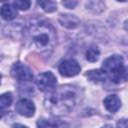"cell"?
<instances>
[{"instance_id":"8992f818","label":"cell","mask_w":128,"mask_h":128,"mask_svg":"<svg viewBox=\"0 0 128 128\" xmlns=\"http://www.w3.org/2000/svg\"><path fill=\"white\" fill-rule=\"evenodd\" d=\"M11 75L18 81H31L33 79L32 70L22 62H15L12 65Z\"/></svg>"},{"instance_id":"9c48e42d","label":"cell","mask_w":128,"mask_h":128,"mask_svg":"<svg viewBox=\"0 0 128 128\" xmlns=\"http://www.w3.org/2000/svg\"><path fill=\"white\" fill-rule=\"evenodd\" d=\"M61 26L68 29H75L80 25V20L72 14H61L58 18Z\"/></svg>"},{"instance_id":"277c9868","label":"cell","mask_w":128,"mask_h":128,"mask_svg":"<svg viewBox=\"0 0 128 128\" xmlns=\"http://www.w3.org/2000/svg\"><path fill=\"white\" fill-rule=\"evenodd\" d=\"M35 83L40 91L49 93L56 88L57 78L51 71H46V72L39 74L36 77Z\"/></svg>"},{"instance_id":"e0dca14e","label":"cell","mask_w":128,"mask_h":128,"mask_svg":"<svg viewBox=\"0 0 128 128\" xmlns=\"http://www.w3.org/2000/svg\"><path fill=\"white\" fill-rule=\"evenodd\" d=\"M14 5V7L16 9H20V10H27L30 5H31V2L30 1H27V0H22V1H15L12 3Z\"/></svg>"},{"instance_id":"6da1fadb","label":"cell","mask_w":128,"mask_h":128,"mask_svg":"<svg viewBox=\"0 0 128 128\" xmlns=\"http://www.w3.org/2000/svg\"><path fill=\"white\" fill-rule=\"evenodd\" d=\"M80 100L79 89L73 85H61L47 94L44 107L54 116L69 114L74 110Z\"/></svg>"},{"instance_id":"5b68a950","label":"cell","mask_w":128,"mask_h":128,"mask_svg":"<svg viewBox=\"0 0 128 128\" xmlns=\"http://www.w3.org/2000/svg\"><path fill=\"white\" fill-rule=\"evenodd\" d=\"M58 71L62 76L73 77L80 73L81 67L79 63L74 59H65L60 62L58 66Z\"/></svg>"},{"instance_id":"7402d4cb","label":"cell","mask_w":128,"mask_h":128,"mask_svg":"<svg viewBox=\"0 0 128 128\" xmlns=\"http://www.w3.org/2000/svg\"><path fill=\"white\" fill-rule=\"evenodd\" d=\"M1 77H2V76H1V74H0V84H1Z\"/></svg>"},{"instance_id":"7a4b0ae2","label":"cell","mask_w":128,"mask_h":128,"mask_svg":"<svg viewBox=\"0 0 128 128\" xmlns=\"http://www.w3.org/2000/svg\"><path fill=\"white\" fill-rule=\"evenodd\" d=\"M25 32L32 44L42 53H50L56 45V30L50 22L44 19L31 21Z\"/></svg>"},{"instance_id":"30bf717a","label":"cell","mask_w":128,"mask_h":128,"mask_svg":"<svg viewBox=\"0 0 128 128\" xmlns=\"http://www.w3.org/2000/svg\"><path fill=\"white\" fill-rule=\"evenodd\" d=\"M103 104L107 111L115 113L121 107V100L117 95H108L104 98Z\"/></svg>"},{"instance_id":"8fae6325","label":"cell","mask_w":128,"mask_h":128,"mask_svg":"<svg viewBox=\"0 0 128 128\" xmlns=\"http://www.w3.org/2000/svg\"><path fill=\"white\" fill-rule=\"evenodd\" d=\"M17 9L12 3H4L0 8V16L6 21H11L15 19L17 17Z\"/></svg>"},{"instance_id":"ba28073f","label":"cell","mask_w":128,"mask_h":128,"mask_svg":"<svg viewBox=\"0 0 128 128\" xmlns=\"http://www.w3.org/2000/svg\"><path fill=\"white\" fill-rule=\"evenodd\" d=\"M86 77L88 78V80L90 82H92L94 84H104L108 79L107 73L102 68L88 71L86 73Z\"/></svg>"},{"instance_id":"ffe728a7","label":"cell","mask_w":128,"mask_h":128,"mask_svg":"<svg viewBox=\"0 0 128 128\" xmlns=\"http://www.w3.org/2000/svg\"><path fill=\"white\" fill-rule=\"evenodd\" d=\"M12 128H28V127L25 126V125H23V124H19V123H17V124H14V125L12 126Z\"/></svg>"},{"instance_id":"2e32d148","label":"cell","mask_w":128,"mask_h":128,"mask_svg":"<svg viewBox=\"0 0 128 128\" xmlns=\"http://www.w3.org/2000/svg\"><path fill=\"white\" fill-rule=\"evenodd\" d=\"M38 5L47 13H52L57 10V4L54 1H40Z\"/></svg>"},{"instance_id":"52a82bcc","label":"cell","mask_w":128,"mask_h":128,"mask_svg":"<svg viewBox=\"0 0 128 128\" xmlns=\"http://www.w3.org/2000/svg\"><path fill=\"white\" fill-rule=\"evenodd\" d=\"M16 112L24 117H32L35 113V105L29 99H20L15 105Z\"/></svg>"},{"instance_id":"3957f363","label":"cell","mask_w":128,"mask_h":128,"mask_svg":"<svg viewBox=\"0 0 128 128\" xmlns=\"http://www.w3.org/2000/svg\"><path fill=\"white\" fill-rule=\"evenodd\" d=\"M102 69L105 70L108 78L115 84H120L127 80V69L121 55L115 54L106 58L103 61Z\"/></svg>"},{"instance_id":"9a60e30c","label":"cell","mask_w":128,"mask_h":128,"mask_svg":"<svg viewBox=\"0 0 128 128\" xmlns=\"http://www.w3.org/2000/svg\"><path fill=\"white\" fill-rule=\"evenodd\" d=\"M100 57V50L96 46H91L86 51V59L90 62H96Z\"/></svg>"},{"instance_id":"44dd1931","label":"cell","mask_w":128,"mask_h":128,"mask_svg":"<svg viewBox=\"0 0 128 128\" xmlns=\"http://www.w3.org/2000/svg\"><path fill=\"white\" fill-rule=\"evenodd\" d=\"M101 128H114V127H113V125H111V124H106V125L102 126Z\"/></svg>"},{"instance_id":"d6986e66","label":"cell","mask_w":128,"mask_h":128,"mask_svg":"<svg viewBox=\"0 0 128 128\" xmlns=\"http://www.w3.org/2000/svg\"><path fill=\"white\" fill-rule=\"evenodd\" d=\"M117 128H128L127 126V119L126 118H121L117 122Z\"/></svg>"},{"instance_id":"ac0fdd59","label":"cell","mask_w":128,"mask_h":128,"mask_svg":"<svg viewBox=\"0 0 128 128\" xmlns=\"http://www.w3.org/2000/svg\"><path fill=\"white\" fill-rule=\"evenodd\" d=\"M62 4H63V6H65L66 8L73 9V8H75V6L78 4V2H77V1H63Z\"/></svg>"},{"instance_id":"7c38bea8","label":"cell","mask_w":128,"mask_h":128,"mask_svg":"<svg viewBox=\"0 0 128 128\" xmlns=\"http://www.w3.org/2000/svg\"><path fill=\"white\" fill-rule=\"evenodd\" d=\"M65 122L57 118H40L37 121V128H60Z\"/></svg>"},{"instance_id":"4fadbf2b","label":"cell","mask_w":128,"mask_h":128,"mask_svg":"<svg viewBox=\"0 0 128 128\" xmlns=\"http://www.w3.org/2000/svg\"><path fill=\"white\" fill-rule=\"evenodd\" d=\"M86 9L92 13H101L105 10V4L102 1H88L85 4Z\"/></svg>"},{"instance_id":"5bb4252c","label":"cell","mask_w":128,"mask_h":128,"mask_svg":"<svg viewBox=\"0 0 128 128\" xmlns=\"http://www.w3.org/2000/svg\"><path fill=\"white\" fill-rule=\"evenodd\" d=\"M13 101V96L10 92H6L0 95V111L8 108Z\"/></svg>"}]
</instances>
